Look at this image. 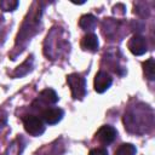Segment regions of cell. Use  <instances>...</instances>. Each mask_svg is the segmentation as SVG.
I'll return each instance as SVG.
<instances>
[{"mask_svg": "<svg viewBox=\"0 0 155 155\" xmlns=\"http://www.w3.org/2000/svg\"><path fill=\"white\" fill-rule=\"evenodd\" d=\"M143 67V73L148 80H154L155 79V61L154 58H149L142 64Z\"/></svg>", "mask_w": 155, "mask_h": 155, "instance_id": "11", "label": "cell"}, {"mask_svg": "<svg viewBox=\"0 0 155 155\" xmlns=\"http://www.w3.org/2000/svg\"><path fill=\"white\" fill-rule=\"evenodd\" d=\"M80 45H81L82 50H85V51L96 52L98 50V38L93 33H87L86 35L82 36Z\"/></svg>", "mask_w": 155, "mask_h": 155, "instance_id": "8", "label": "cell"}, {"mask_svg": "<svg viewBox=\"0 0 155 155\" xmlns=\"http://www.w3.org/2000/svg\"><path fill=\"white\" fill-rule=\"evenodd\" d=\"M116 130L113 127V126H109V125H104L102 126L97 132H96V138L98 139V142H101L102 144H110L115 140L116 138Z\"/></svg>", "mask_w": 155, "mask_h": 155, "instance_id": "7", "label": "cell"}, {"mask_svg": "<svg viewBox=\"0 0 155 155\" xmlns=\"http://www.w3.org/2000/svg\"><path fill=\"white\" fill-rule=\"evenodd\" d=\"M6 122V114L4 111H0V128L2 127V125H5Z\"/></svg>", "mask_w": 155, "mask_h": 155, "instance_id": "16", "label": "cell"}, {"mask_svg": "<svg viewBox=\"0 0 155 155\" xmlns=\"http://www.w3.org/2000/svg\"><path fill=\"white\" fill-rule=\"evenodd\" d=\"M18 1L16 0H2L0 1V8L2 11H15L18 6Z\"/></svg>", "mask_w": 155, "mask_h": 155, "instance_id": "14", "label": "cell"}, {"mask_svg": "<svg viewBox=\"0 0 155 155\" xmlns=\"http://www.w3.org/2000/svg\"><path fill=\"white\" fill-rule=\"evenodd\" d=\"M64 115V111L61 108H46L41 111V120L47 125L58 124Z\"/></svg>", "mask_w": 155, "mask_h": 155, "instance_id": "6", "label": "cell"}, {"mask_svg": "<svg viewBox=\"0 0 155 155\" xmlns=\"http://www.w3.org/2000/svg\"><path fill=\"white\" fill-rule=\"evenodd\" d=\"M79 25H80L84 30H92V29H94V27L97 25V18H96L93 15H91V13L82 15V16L80 17Z\"/></svg>", "mask_w": 155, "mask_h": 155, "instance_id": "9", "label": "cell"}, {"mask_svg": "<svg viewBox=\"0 0 155 155\" xmlns=\"http://www.w3.org/2000/svg\"><path fill=\"white\" fill-rule=\"evenodd\" d=\"M23 126H24V130L27 131V133H29L34 137L41 136L45 132L44 121L36 115H25L23 117Z\"/></svg>", "mask_w": 155, "mask_h": 155, "instance_id": "3", "label": "cell"}, {"mask_svg": "<svg viewBox=\"0 0 155 155\" xmlns=\"http://www.w3.org/2000/svg\"><path fill=\"white\" fill-rule=\"evenodd\" d=\"M88 155H108V151L104 148H93L90 150Z\"/></svg>", "mask_w": 155, "mask_h": 155, "instance_id": "15", "label": "cell"}, {"mask_svg": "<svg viewBox=\"0 0 155 155\" xmlns=\"http://www.w3.org/2000/svg\"><path fill=\"white\" fill-rule=\"evenodd\" d=\"M67 82L70 87L74 99H82L86 96V80L81 75L73 73L67 76Z\"/></svg>", "mask_w": 155, "mask_h": 155, "instance_id": "2", "label": "cell"}, {"mask_svg": "<svg viewBox=\"0 0 155 155\" xmlns=\"http://www.w3.org/2000/svg\"><path fill=\"white\" fill-rule=\"evenodd\" d=\"M136 154V147L131 143H124L117 147L114 155H134Z\"/></svg>", "mask_w": 155, "mask_h": 155, "instance_id": "12", "label": "cell"}, {"mask_svg": "<svg viewBox=\"0 0 155 155\" xmlns=\"http://www.w3.org/2000/svg\"><path fill=\"white\" fill-rule=\"evenodd\" d=\"M145 109H147V105H145V108H144V105L134 107V108H130L125 113L124 124H125V128L128 132L143 133V132L147 131L145 130L147 126L151 127V125H153V113L147 115Z\"/></svg>", "mask_w": 155, "mask_h": 155, "instance_id": "1", "label": "cell"}, {"mask_svg": "<svg viewBox=\"0 0 155 155\" xmlns=\"http://www.w3.org/2000/svg\"><path fill=\"white\" fill-rule=\"evenodd\" d=\"M40 99L46 104H54L58 102V94L52 88H45L40 92Z\"/></svg>", "mask_w": 155, "mask_h": 155, "instance_id": "10", "label": "cell"}, {"mask_svg": "<svg viewBox=\"0 0 155 155\" xmlns=\"http://www.w3.org/2000/svg\"><path fill=\"white\" fill-rule=\"evenodd\" d=\"M111 84H113V79L110 78V75L108 73L101 70L94 76L93 87H94V91L97 93H103L111 86Z\"/></svg>", "mask_w": 155, "mask_h": 155, "instance_id": "5", "label": "cell"}, {"mask_svg": "<svg viewBox=\"0 0 155 155\" xmlns=\"http://www.w3.org/2000/svg\"><path fill=\"white\" fill-rule=\"evenodd\" d=\"M127 47L131 51V53H133L134 56H142L148 51L147 39L139 34H136L128 40Z\"/></svg>", "mask_w": 155, "mask_h": 155, "instance_id": "4", "label": "cell"}, {"mask_svg": "<svg viewBox=\"0 0 155 155\" xmlns=\"http://www.w3.org/2000/svg\"><path fill=\"white\" fill-rule=\"evenodd\" d=\"M31 62H33V59L30 58V59H27L22 65H19V67H17V69L12 73V75L15 76V78H21V76H23V75H25L29 70H30V67H31Z\"/></svg>", "mask_w": 155, "mask_h": 155, "instance_id": "13", "label": "cell"}]
</instances>
